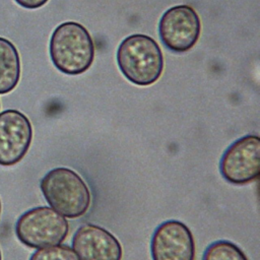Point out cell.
Instances as JSON below:
<instances>
[{
    "label": "cell",
    "instance_id": "cell-1",
    "mask_svg": "<svg viewBox=\"0 0 260 260\" xmlns=\"http://www.w3.org/2000/svg\"><path fill=\"white\" fill-rule=\"evenodd\" d=\"M49 53L53 65L67 75H79L89 69L95 54L88 30L75 21L59 24L51 35Z\"/></svg>",
    "mask_w": 260,
    "mask_h": 260
},
{
    "label": "cell",
    "instance_id": "cell-2",
    "mask_svg": "<svg viewBox=\"0 0 260 260\" xmlns=\"http://www.w3.org/2000/svg\"><path fill=\"white\" fill-rule=\"evenodd\" d=\"M116 58L124 77L138 86L153 84L164 71V55L159 45L143 34H133L122 40Z\"/></svg>",
    "mask_w": 260,
    "mask_h": 260
},
{
    "label": "cell",
    "instance_id": "cell-3",
    "mask_svg": "<svg viewBox=\"0 0 260 260\" xmlns=\"http://www.w3.org/2000/svg\"><path fill=\"white\" fill-rule=\"evenodd\" d=\"M41 191L51 208L67 218L84 215L91 203V193L84 180L73 170L55 168L41 180Z\"/></svg>",
    "mask_w": 260,
    "mask_h": 260
},
{
    "label": "cell",
    "instance_id": "cell-4",
    "mask_svg": "<svg viewBox=\"0 0 260 260\" xmlns=\"http://www.w3.org/2000/svg\"><path fill=\"white\" fill-rule=\"evenodd\" d=\"M69 233L67 219L48 206H38L22 213L15 223V235L25 246L40 249L61 244Z\"/></svg>",
    "mask_w": 260,
    "mask_h": 260
},
{
    "label": "cell",
    "instance_id": "cell-5",
    "mask_svg": "<svg viewBox=\"0 0 260 260\" xmlns=\"http://www.w3.org/2000/svg\"><path fill=\"white\" fill-rule=\"evenodd\" d=\"M222 178L234 185H245L258 179L260 174V138L248 134L234 141L219 161Z\"/></svg>",
    "mask_w": 260,
    "mask_h": 260
},
{
    "label": "cell",
    "instance_id": "cell-6",
    "mask_svg": "<svg viewBox=\"0 0 260 260\" xmlns=\"http://www.w3.org/2000/svg\"><path fill=\"white\" fill-rule=\"evenodd\" d=\"M201 20L189 5H176L166 10L158 22L159 39L165 47L175 53L191 50L199 40Z\"/></svg>",
    "mask_w": 260,
    "mask_h": 260
},
{
    "label": "cell",
    "instance_id": "cell-7",
    "mask_svg": "<svg viewBox=\"0 0 260 260\" xmlns=\"http://www.w3.org/2000/svg\"><path fill=\"white\" fill-rule=\"evenodd\" d=\"M32 127L20 111L9 109L0 113V166L19 162L29 149Z\"/></svg>",
    "mask_w": 260,
    "mask_h": 260
},
{
    "label": "cell",
    "instance_id": "cell-8",
    "mask_svg": "<svg viewBox=\"0 0 260 260\" xmlns=\"http://www.w3.org/2000/svg\"><path fill=\"white\" fill-rule=\"evenodd\" d=\"M152 260H194L195 241L190 229L182 221L161 222L150 241Z\"/></svg>",
    "mask_w": 260,
    "mask_h": 260
},
{
    "label": "cell",
    "instance_id": "cell-9",
    "mask_svg": "<svg viewBox=\"0 0 260 260\" xmlns=\"http://www.w3.org/2000/svg\"><path fill=\"white\" fill-rule=\"evenodd\" d=\"M72 248L79 260H121L123 249L118 239L106 229L85 223L72 238Z\"/></svg>",
    "mask_w": 260,
    "mask_h": 260
},
{
    "label": "cell",
    "instance_id": "cell-10",
    "mask_svg": "<svg viewBox=\"0 0 260 260\" xmlns=\"http://www.w3.org/2000/svg\"><path fill=\"white\" fill-rule=\"evenodd\" d=\"M19 53L12 42L0 37V94L13 90L20 79Z\"/></svg>",
    "mask_w": 260,
    "mask_h": 260
},
{
    "label": "cell",
    "instance_id": "cell-11",
    "mask_svg": "<svg viewBox=\"0 0 260 260\" xmlns=\"http://www.w3.org/2000/svg\"><path fill=\"white\" fill-rule=\"evenodd\" d=\"M202 260H249L243 250L228 240L212 242L204 251Z\"/></svg>",
    "mask_w": 260,
    "mask_h": 260
},
{
    "label": "cell",
    "instance_id": "cell-12",
    "mask_svg": "<svg viewBox=\"0 0 260 260\" xmlns=\"http://www.w3.org/2000/svg\"><path fill=\"white\" fill-rule=\"evenodd\" d=\"M29 260H79L73 249L67 245H55L40 248L34 252Z\"/></svg>",
    "mask_w": 260,
    "mask_h": 260
},
{
    "label": "cell",
    "instance_id": "cell-13",
    "mask_svg": "<svg viewBox=\"0 0 260 260\" xmlns=\"http://www.w3.org/2000/svg\"><path fill=\"white\" fill-rule=\"evenodd\" d=\"M19 6L25 9H37L44 6L49 0H14Z\"/></svg>",
    "mask_w": 260,
    "mask_h": 260
},
{
    "label": "cell",
    "instance_id": "cell-14",
    "mask_svg": "<svg viewBox=\"0 0 260 260\" xmlns=\"http://www.w3.org/2000/svg\"><path fill=\"white\" fill-rule=\"evenodd\" d=\"M0 260H2V255H1V250H0Z\"/></svg>",
    "mask_w": 260,
    "mask_h": 260
},
{
    "label": "cell",
    "instance_id": "cell-15",
    "mask_svg": "<svg viewBox=\"0 0 260 260\" xmlns=\"http://www.w3.org/2000/svg\"><path fill=\"white\" fill-rule=\"evenodd\" d=\"M0 214H1V200H0Z\"/></svg>",
    "mask_w": 260,
    "mask_h": 260
}]
</instances>
